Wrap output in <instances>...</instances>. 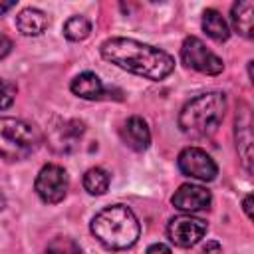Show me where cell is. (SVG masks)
Segmentation results:
<instances>
[{
	"label": "cell",
	"instance_id": "obj_1",
	"mask_svg": "<svg viewBox=\"0 0 254 254\" xmlns=\"http://www.w3.org/2000/svg\"><path fill=\"white\" fill-rule=\"evenodd\" d=\"M99 52L105 62L153 81L165 79L175 69V58L171 54L131 38H109L101 44Z\"/></svg>",
	"mask_w": 254,
	"mask_h": 254
},
{
	"label": "cell",
	"instance_id": "obj_2",
	"mask_svg": "<svg viewBox=\"0 0 254 254\" xmlns=\"http://www.w3.org/2000/svg\"><path fill=\"white\" fill-rule=\"evenodd\" d=\"M91 234L109 250L131 248L141 234L135 212L125 204H111L101 208L91 220Z\"/></svg>",
	"mask_w": 254,
	"mask_h": 254
},
{
	"label": "cell",
	"instance_id": "obj_3",
	"mask_svg": "<svg viewBox=\"0 0 254 254\" xmlns=\"http://www.w3.org/2000/svg\"><path fill=\"white\" fill-rule=\"evenodd\" d=\"M226 113V95L208 91L192 97L179 113V127L189 137H206L214 133Z\"/></svg>",
	"mask_w": 254,
	"mask_h": 254
},
{
	"label": "cell",
	"instance_id": "obj_4",
	"mask_svg": "<svg viewBox=\"0 0 254 254\" xmlns=\"http://www.w3.org/2000/svg\"><path fill=\"white\" fill-rule=\"evenodd\" d=\"M38 147V133L32 125L16 117H0V157L22 161Z\"/></svg>",
	"mask_w": 254,
	"mask_h": 254
},
{
	"label": "cell",
	"instance_id": "obj_5",
	"mask_svg": "<svg viewBox=\"0 0 254 254\" xmlns=\"http://www.w3.org/2000/svg\"><path fill=\"white\" fill-rule=\"evenodd\" d=\"M181 60L187 67L200 71V73H206V75H216L224 69L222 60L214 52H210L204 46V42L196 36L185 38V42L181 46Z\"/></svg>",
	"mask_w": 254,
	"mask_h": 254
},
{
	"label": "cell",
	"instance_id": "obj_6",
	"mask_svg": "<svg viewBox=\"0 0 254 254\" xmlns=\"http://www.w3.org/2000/svg\"><path fill=\"white\" fill-rule=\"evenodd\" d=\"M34 189L44 202L56 204V202L64 200V196L67 194L69 177H67L65 169L60 165H44L36 177Z\"/></svg>",
	"mask_w": 254,
	"mask_h": 254
},
{
	"label": "cell",
	"instance_id": "obj_7",
	"mask_svg": "<svg viewBox=\"0 0 254 254\" xmlns=\"http://www.w3.org/2000/svg\"><path fill=\"white\" fill-rule=\"evenodd\" d=\"M177 165H179V171L185 175V177H190V179H196V181H212L218 173V167L214 163V159L198 149V147H187L181 151L179 159H177Z\"/></svg>",
	"mask_w": 254,
	"mask_h": 254
},
{
	"label": "cell",
	"instance_id": "obj_8",
	"mask_svg": "<svg viewBox=\"0 0 254 254\" xmlns=\"http://www.w3.org/2000/svg\"><path fill=\"white\" fill-rule=\"evenodd\" d=\"M206 222L202 218L190 216V214H181L169 220L167 224V236L175 246L181 248H190L202 240L206 234Z\"/></svg>",
	"mask_w": 254,
	"mask_h": 254
},
{
	"label": "cell",
	"instance_id": "obj_9",
	"mask_svg": "<svg viewBox=\"0 0 254 254\" xmlns=\"http://www.w3.org/2000/svg\"><path fill=\"white\" fill-rule=\"evenodd\" d=\"M171 202L179 210L192 214V212H198V210H206L212 202V194H210V190H206L200 185L185 183L175 190V194L171 196Z\"/></svg>",
	"mask_w": 254,
	"mask_h": 254
},
{
	"label": "cell",
	"instance_id": "obj_10",
	"mask_svg": "<svg viewBox=\"0 0 254 254\" xmlns=\"http://www.w3.org/2000/svg\"><path fill=\"white\" fill-rule=\"evenodd\" d=\"M121 139L133 151H145L151 143V131H149L147 121L139 115L129 117L121 127Z\"/></svg>",
	"mask_w": 254,
	"mask_h": 254
},
{
	"label": "cell",
	"instance_id": "obj_11",
	"mask_svg": "<svg viewBox=\"0 0 254 254\" xmlns=\"http://www.w3.org/2000/svg\"><path fill=\"white\" fill-rule=\"evenodd\" d=\"M16 26L24 36H40L50 26V18L38 8H24L16 16Z\"/></svg>",
	"mask_w": 254,
	"mask_h": 254
},
{
	"label": "cell",
	"instance_id": "obj_12",
	"mask_svg": "<svg viewBox=\"0 0 254 254\" xmlns=\"http://www.w3.org/2000/svg\"><path fill=\"white\" fill-rule=\"evenodd\" d=\"M69 89L73 95H77L81 99H89V101L99 99L103 95V83L93 71H83V73L75 75L71 79Z\"/></svg>",
	"mask_w": 254,
	"mask_h": 254
},
{
	"label": "cell",
	"instance_id": "obj_13",
	"mask_svg": "<svg viewBox=\"0 0 254 254\" xmlns=\"http://www.w3.org/2000/svg\"><path fill=\"white\" fill-rule=\"evenodd\" d=\"M252 14H254V4L250 0H240L230 10L232 28L244 38L254 36V16Z\"/></svg>",
	"mask_w": 254,
	"mask_h": 254
},
{
	"label": "cell",
	"instance_id": "obj_14",
	"mask_svg": "<svg viewBox=\"0 0 254 254\" xmlns=\"http://www.w3.org/2000/svg\"><path fill=\"white\" fill-rule=\"evenodd\" d=\"M202 30L206 32V36H210L216 42H226L230 36V28L226 20L218 10H212V8L202 12Z\"/></svg>",
	"mask_w": 254,
	"mask_h": 254
},
{
	"label": "cell",
	"instance_id": "obj_15",
	"mask_svg": "<svg viewBox=\"0 0 254 254\" xmlns=\"http://www.w3.org/2000/svg\"><path fill=\"white\" fill-rule=\"evenodd\" d=\"M83 135V123L81 121H65L62 127H58V135L54 137L52 145H60L58 151H71L75 143Z\"/></svg>",
	"mask_w": 254,
	"mask_h": 254
},
{
	"label": "cell",
	"instance_id": "obj_16",
	"mask_svg": "<svg viewBox=\"0 0 254 254\" xmlns=\"http://www.w3.org/2000/svg\"><path fill=\"white\" fill-rule=\"evenodd\" d=\"M83 189L89 194H95V196L107 192V189H109V173L105 169H101V167H91L83 175Z\"/></svg>",
	"mask_w": 254,
	"mask_h": 254
},
{
	"label": "cell",
	"instance_id": "obj_17",
	"mask_svg": "<svg viewBox=\"0 0 254 254\" xmlns=\"http://www.w3.org/2000/svg\"><path fill=\"white\" fill-rule=\"evenodd\" d=\"M91 34V22L85 16H71L64 24V36L71 42H81Z\"/></svg>",
	"mask_w": 254,
	"mask_h": 254
},
{
	"label": "cell",
	"instance_id": "obj_18",
	"mask_svg": "<svg viewBox=\"0 0 254 254\" xmlns=\"http://www.w3.org/2000/svg\"><path fill=\"white\" fill-rule=\"evenodd\" d=\"M46 254H81V248H79V244L75 240L58 236L48 244Z\"/></svg>",
	"mask_w": 254,
	"mask_h": 254
},
{
	"label": "cell",
	"instance_id": "obj_19",
	"mask_svg": "<svg viewBox=\"0 0 254 254\" xmlns=\"http://www.w3.org/2000/svg\"><path fill=\"white\" fill-rule=\"evenodd\" d=\"M14 97H16V85L0 79V111L8 109L14 103Z\"/></svg>",
	"mask_w": 254,
	"mask_h": 254
},
{
	"label": "cell",
	"instance_id": "obj_20",
	"mask_svg": "<svg viewBox=\"0 0 254 254\" xmlns=\"http://www.w3.org/2000/svg\"><path fill=\"white\" fill-rule=\"evenodd\" d=\"M12 52V40L4 34H0V58H6Z\"/></svg>",
	"mask_w": 254,
	"mask_h": 254
},
{
	"label": "cell",
	"instance_id": "obj_21",
	"mask_svg": "<svg viewBox=\"0 0 254 254\" xmlns=\"http://www.w3.org/2000/svg\"><path fill=\"white\" fill-rule=\"evenodd\" d=\"M145 254H173V250H171L169 246H165V244L157 242V244H151V246L147 248V252H145Z\"/></svg>",
	"mask_w": 254,
	"mask_h": 254
},
{
	"label": "cell",
	"instance_id": "obj_22",
	"mask_svg": "<svg viewBox=\"0 0 254 254\" xmlns=\"http://www.w3.org/2000/svg\"><path fill=\"white\" fill-rule=\"evenodd\" d=\"M242 206H244V212H246V216H248V218H252V194H246V196H244V202H242Z\"/></svg>",
	"mask_w": 254,
	"mask_h": 254
},
{
	"label": "cell",
	"instance_id": "obj_23",
	"mask_svg": "<svg viewBox=\"0 0 254 254\" xmlns=\"http://www.w3.org/2000/svg\"><path fill=\"white\" fill-rule=\"evenodd\" d=\"M202 252L204 254H220V246H218V242H208Z\"/></svg>",
	"mask_w": 254,
	"mask_h": 254
},
{
	"label": "cell",
	"instance_id": "obj_24",
	"mask_svg": "<svg viewBox=\"0 0 254 254\" xmlns=\"http://www.w3.org/2000/svg\"><path fill=\"white\" fill-rule=\"evenodd\" d=\"M16 6V2L14 0H10V2H0V14H4V12H8L10 8H14Z\"/></svg>",
	"mask_w": 254,
	"mask_h": 254
}]
</instances>
